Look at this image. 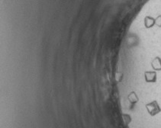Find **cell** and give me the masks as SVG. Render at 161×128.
Segmentation results:
<instances>
[{
	"mask_svg": "<svg viewBox=\"0 0 161 128\" xmlns=\"http://www.w3.org/2000/svg\"><path fill=\"white\" fill-rule=\"evenodd\" d=\"M146 107L148 112L150 113V114L152 116L156 115L158 113H160L161 111L159 105H158V104H157V102L156 101H153L151 103H150V104H147L146 105Z\"/></svg>",
	"mask_w": 161,
	"mask_h": 128,
	"instance_id": "6da1fadb",
	"label": "cell"
},
{
	"mask_svg": "<svg viewBox=\"0 0 161 128\" xmlns=\"http://www.w3.org/2000/svg\"><path fill=\"white\" fill-rule=\"evenodd\" d=\"M129 99L132 102H136V101H138V99L136 98V95L134 94V93L131 94V95L129 96Z\"/></svg>",
	"mask_w": 161,
	"mask_h": 128,
	"instance_id": "7a4b0ae2",
	"label": "cell"
}]
</instances>
